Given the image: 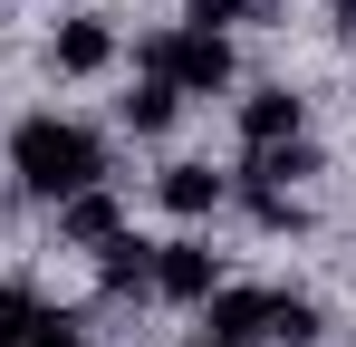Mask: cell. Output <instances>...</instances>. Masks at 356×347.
<instances>
[{
	"label": "cell",
	"mask_w": 356,
	"mask_h": 347,
	"mask_svg": "<svg viewBox=\"0 0 356 347\" xmlns=\"http://www.w3.org/2000/svg\"><path fill=\"white\" fill-rule=\"evenodd\" d=\"M10 164H19V183H29V193L67 203V193H87V183L106 174V145H97L77 116H29V125L10 135Z\"/></svg>",
	"instance_id": "obj_1"
},
{
	"label": "cell",
	"mask_w": 356,
	"mask_h": 347,
	"mask_svg": "<svg viewBox=\"0 0 356 347\" xmlns=\"http://www.w3.org/2000/svg\"><path fill=\"white\" fill-rule=\"evenodd\" d=\"M164 77H174L183 97H212V87H232V39H222V29H174V58H164Z\"/></svg>",
	"instance_id": "obj_2"
},
{
	"label": "cell",
	"mask_w": 356,
	"mask_h": 347,
	"mask_svg": "<svg viewBox=\"0 0 356 347\" xmlns=\"http://www.w3.org/2000/svg\"><path fill=\"white\" fill-rule=\"evenodd\" d=\"M154 289H164V299H193V309H202V299L222 289V261H212L202 241H164V251H154Z\"/></svg>",
	"instance_id": "obj_3"
},
{
	"label": "cell",
	"mask_w": 356,
	"mask_h": 347,
	"mask_svg": "<svg viewBox=\"0 0 356 347\" xmlns=\"http://www.w3.org/2000/svg\"><path fill=\"white\" fill-rule=\"evenodd\" d=\"M202 318H212V338L260 347V338H270V289H212V299H202Z\"/></svg>",
	"instance_id": "obj_4"
},
{
	"label": "cell",
	"mask_w": 356,
	"mask_h": 347,
	"mask_svg": "<svg viewBox=\"0 0 356 347\" xmlns=\"http://www.w3.org/2000/svg\"><path fill=\"white\" fill-rule=\"evenodd\" d=\"M106 58H116V29L106 20H58V39H49V68L58 77H97Z\"/></svg>",
	"instance_id": "obj_5"
},
{
	"label": "cell",
	"mask_w": 356,
	"mask_h": 347,
	"mask_svg": "<svg viewBox=\"0 0 356 347\" xmlns=\"http://www.w3.org/2000/svg\"><path fill=\"white\" fill-rule=\"evenodd\" d=\"M58 231H67V241H87V251H106V241L125 231V213H116L106 183H87V193H67V203H58Z\"/></svg>",
	"instance_id": "obj_6"
},
{
	"label": "cell",
	"mask_w": 356,
	"mask_h": 347,
	"mask_svg": "<svg viewBox=\"0 0 356 347\" xmlns=\"http://www.w3.org/2000/svg\"><path fill=\"white\" fill-rule=\"evenodd\" d=\"M241 135H250V145H289V135H298V97H289V87L241 97Z\"/></svg>",
	"instance_id": "obj_7"
},
{
	"label": "cell",
	"mask_w": 356,
	"mask_h": 347,
	"mask_svg": "<svg viewBox=\"0 0 356 347\" xmlns=\"http://www.w3.org/2000/svg\"><path fill=\"white\" fill-rule=\"evenodd\" d=\"M154 193H164L183 222H193V213H212V203L232 193V174H212V164H164V183H154Z\"/></svg>",
	"instance_id": "obj_8"
},
{
	"label": "cell",
	"mask_w": 356,
	"mask_h": 347,
	"mask_svg": "<svg viewBox=\"0 0 356 347\" xmlns=\"http://www.w3.org/2000/svg\"><path fill=\"white\" fill-rule=\"evenodd\" d=\"M97 280H106V299H135V289H154V241H106V261H97Z\"/></svg>",
	"instance_id": "obj_9"
},
{
	"label": "cell",
	"mask_w": 356,
	"mask_h": 347,
	"mask_svg": "<svg viewBox=\"0 0 356 347\" xmlns=\"http://www.w3.org/2000/svg\"><path fill=\"white\" fill-rule=\"evenodd\" d=\"M174 116H183V87H174V77H145V87L125 97V125H135V135H164Z\"/></svg>",
	"instance_id": "obj_10"
},
{
	"label": "cell",
	"mask_w": 356,
	"mask_h": 347,
	"mask_svg": "<svg viewBox=\"0 0 356 347\" xmlns=\"http://www.w3.org/2000/svg\"><path fill=\"white\" fill-rule=\"evenodd\" d=\"M39 318H49V309H39V289H19V280L0 289V347H29V338H39Z\"/></svg>",
	"instance_id": "obj_11"
},
{
	"label": "cell",
	"mask_w": 356,
	"mask_h": 347,
	"mask_svg": "<svg viewBox=\"0 0 356 347\" xmlns=\"http://www.w3.org/2000/svg\"><path fill=\"white\" fill-rule=\"evenodd\" d=\"M241 203H250L270 231H298V222H308V213H298V193H280V183H250V174H241Z\"/></svg>",
	"instance_id": "obj_12"
},
{
	"label": "cell",
	"mask_w": 356,
	"mask_h": 347,
	"mask_svg": "<svg viewBox=\"0 0 356 347\" xmlns=\"http://www.w3.org/2000/svg\"><path fill=\"white\" fill-rule=\"evenodd\" d=\"M270 338H280V347H308V338H318V309L289 299V289H270Z\"/></svg>",
	"instance_id": "obj_13"
},
{
	"label": "cell",
	"mask_w": 356,
	"mask_h": 347,
	"mask_svg": "<svg viewBox=\"0 0 356 347\" xmlns=\"http://www.w3.org/2000/svg\"><path fill=\"white\" fill-rule=\"evenodd\" d=\"M222 20H241V0H193V29H222Z\"/></svg>",
	"instance_id": "obj_14"
},
{
	"label": "cell",
	"mask_w": 356,
	"mask_h": 347,
	"mask_svg": "<svg viewBox=\"0 0 356 347\" xmlns=\"http://www.w3.org/2000/svg\"><path fill=\"white\" fill-rule=\"evenodd\" d=\"M337 29H347V39H356V0H337Z\"/></svg>",
	"instance_id": "obj_15"
},
{
	"label": "cell",
	"mask_w": 356,
	"mask_h": 347,
	"mask_svg": "<svg viewBox=\"0 0 356 347\" xmlns=\"http://www.w3.org/2000/svg\"><path fill=\"white\" fill-rule=\"evenodd\" d=\"M202 347H232V338H202Z\"/></svg>",
	"instance_id": "obj_16"
}]
</instances>
